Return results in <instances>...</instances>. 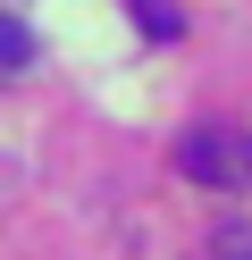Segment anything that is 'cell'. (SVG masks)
Masks as SVG:
<instances>
[{"instance_id": "7a4b0ae2", "label": "cell", "mask_w": 252, "mask_h": 260, "mask_svg": "<svg viewBox=\"0 0 252 260\" xmlns=\"http://www.w3.org/2000/svg\"><path fill=\"white\" fill-rule=\"evenodd\" d=\"M0 68H34V34H25V17H9V25H0Z\"/></svg>"}, {"instance_id": "6da1fadb", "label": "cell", "mask_w": 252, "mask_h": 260, "mask_svg": "<svg viewBox=\"0 0 252 260\" xmlns=\"http://www.w3.org/2000/svg\"><path fill=\"white\" fill-rule=\"evenodd\" d=\"M185 176L227 185V176H235V143H227V135H193V143H185Z\"/></svg>"}, {"instance_id": "3957f363", "label": "cell", "mask_w": 252, "mask_h": 260, "mask_svg": "<svg viewBox=\"0 0 252 260\" xmlns=\"http://www.w3.org/2000/svg\"><path fill=\"white\" fill-rule=\"evenodd\" d=\"M210 260H252V226H227V235H218V252Z\"/></svg>"}, {"instance_id": "277c9868", "label": "cell", "mask_w": 252, "mask_h": 260, "mask_svg": "<svg viewBox=\"0 0 252 260\" xmlns=\"http://www.w3.org/2000/svg\"><path fill=\"white\" fill-rule=\"evenodd\" d=\"M134 17H143L151 34H177V9H160V0H134Z\"/></svg>"}, {"instance_id": "5b68a950", "label": "cell", "mask_w": 252, "mask_h": 260, "mask_svg": "<svg viewBox=\"0 0 252 260\" xmlns=\"http://www.w3.org/2000/svg\"><path fill=\"white\" fill-rule=\"evenodd\" d=\"M244 168H252V151H244Z\"/></svg>"}]
</instances>
